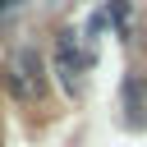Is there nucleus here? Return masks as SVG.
<instances>
[{
    "label": "nucleus",
    "mask_w": 147,
    "mask_h": 147,
    "mask_svg": "<svg viewBox=\"0 0 147 147\" xmlns=\"http://www.w3.org/2000/svg\"><path fill=\"white\" fill-rule=\"evenodd\" d=\"M0 83L18 106H37L46 96V60L37 46H14L0 64Z\"/></svg>",
    "instance_id": "1"
},
{
    "label": "nucleus",
    "mask_w": 147,
    "mask_h": 147,
    "mask_svg": "<svg viewBox=\"0 0 147 147\" xmlns=\"http://www.w3.org/2000/svg\"><path fill=\"white\" fill-rule=\"evenodd\" d=\"M51 69H55L64 96L83 101V92H87V69H92V51L78 46V32H74V28L60 32V41H55V51H51Z\"/></svg>",
    "instance_id": "2"
},
{
    "label": "nucleus",
    "mask_w": 147,
    "mask_h": 147,
    "mask_svg": "<svg viewBox=\"0 0 147 147\" xmlns=\"http://www.w3.org/2000/svg\"><path fill=\"white\" fill-rule=\"evenodd\" d=\"M119 106H124V124H129V129H147V74L133 69V74L124 78Z\"/></svg>",
    "instance_id": "3"
},
{
    "label": "nucleus",
    "mask_w": 147,
    "mask_h": 147,
    "mask_svg": "<svg viewBox=\"0 0 147 147\" xmlns=\"http://www.w3.org/2000/svg\"><path fill=\"white\" fill-rule=\"evenodd\" d=\"M14 5H18V0H0V14H5V9H14Z\"/></svg>",
    "instance_id": "4"
}]
</instances>
